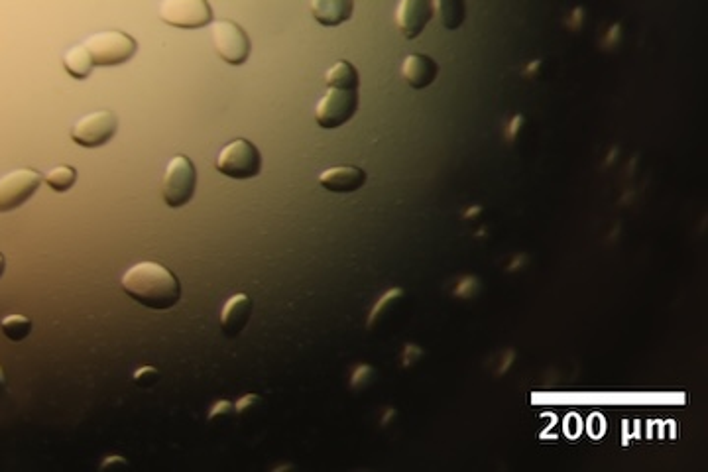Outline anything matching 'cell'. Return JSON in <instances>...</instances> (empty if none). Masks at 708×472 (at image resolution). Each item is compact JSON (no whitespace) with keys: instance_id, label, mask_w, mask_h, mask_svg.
Instances as JSON below:
<instances>
[{"instance_id":"1","label":"cell","mask_w":708,"mask_h":472,"mask_svg":"<svg viewBox=\"0 0 708 472\" xmlns=\"http://www.w3.org/2000/svg\"><path fill=\"white\" fill-rule=\"evenodd\" d=\"M122 292L142 307L168 311L181 299V284L176 274L160 262H138L120 280Z\"/></svg>"},{"instance_id":"2","label":"cell","mask_w":708,"mask_h":472,"mask_svg":"<svg viewBox=\"0 0 708 472\" xmlns=\"http://www.w3.org/2000/svg\"><path fill=\"white\" fill-rule=\"evenodd\" d=\"M83 46L87 48L95 67H118L136 56L138 42L120 30L97 32L85 38Z\"/></svg>"},{"instance_id":"3","label":"cell","mask_w":708,"mask_h":472,"mask_svg":"<svg viewBox=\"0 0 708 472\" xmlns=\"http://www.w3.org/2000/svg\"><path fill=\"white\" fill-rule=\"evenodd\" d=\"M215 168L229 179H252L262 172V154L250 140L236 138L221 150Z\"/></svg>"},{"instance_id":"4","label":"cell","mask_w":708,"mask_h":472,"mask_svg":"<svg viewBox=\"0 0 708 472\" xmlns=\"http://www.w3.org/2000/svg\"><path fill=\"white\" fill-rule=\"evenodd\" d=\"M197 189V170L195 164L183 156H174L162 177V199L170 209L185 207Z\"/></svg>"},{"instance_id":"5","label":"cell","mask_w":708,"mask_h":472,"mask_svg":"<svg viewBox=\"0 0 708 472\" xmlns=\"http://www.w3.org/2000/svg\"><path fill=\"white\" fill-rule=\"evenodd\" d=\"M211 36L215 54L229 65H242L250 58V38L240 24L233 20H213L211 22Z\"/></svg>"},{"instance_id":"6","label":"cell","mask_w":708,"mask_h":472,"mask_svg":"<svg viewBox=\"0 0 708 472\" xmlns=\"http://www.w3.org/2000/svg\"><path fill=\"white\" fill-rule=\"evenodd\" d=\"M160 20L179 30H201L213 22L209 0H162Z\"/></svg>"},{"instance_id":"7","label":"cell","mask_w":708,"mask_h":472,"mask_svg":"<svg viewBox=\"0 0 708 472\" xmlns=\"http://www.w3.org/2000/svg\"><path fill=\"white\" fill-rule=\"evenodd\" d=\"M44 177L32 168H18L0 177V213H12L26 205L40 189Z\"/></svg>"},{"instance_id":"8","label":"cell","mask_w":708,"mask_h":472,"mask_svg":"<svg viewBox=\"0 0 708 472\" xmlns=\"http://www.w3.org/2000/svg\"><path fill=\"white\" fill-rule=\"evenodd\" d=\"M118 132V118L111 111H95L79 118L71 126V140L81 148H101L109 144Z\"/></svg>"},{"instance_id":"9","label":"cell","mask_w":708,"mask_h":472,"mask_svg":"<svg viewBox=\"0 0 708 472\" xmlns=\"http://www.w3.org/2000/svg\"><path fill=\"white\" fill-rule=\"evenodd\" d=\"M360 105L358 91L329 89L315 107V122L325 130H335L353 120Z\"/></svg>"},{"instance_id":"10","label":"cell","mask_w":708,"mask_h":472,"mask_svg":"<svg viewBox=\"0 0 708 472\" xmlns=\"http://www.w3.org/2000/svg\"><path fill=\"white\" fill-rule=\"evenodd\" d=\"M433 16V0H400L396 8V24L406 40L419 38Z\"/></svg>"},{"instance_id":"11","label":"cell","mask_w":708,"mask_h":472,"mask_svg":"<svg viewBox=\"0 0 708 472\" xmlns=\"http://www.w3.org/2000/svg\"><path fill=\"white\" fill-rule=\"evenodd\" d=\"M252 309H254V303H252L250 295L236 294L229 297L223 311H221L223 333L231 339L238 337L246 329V325L252 317Z\"/></svg>"},{"instance_id":"12","label":"cell","mask_w":708,"mask_h":472,"mask_svg":"<svg viewBox=\"0 0 708 472\" xmlns=\"http://www.w3.org/2000/svg\"><path fill=\"white\" fill-rule=\"evenodd\" d=\"M319 183L331 193H354L364 187L366 172L356 166H337L325 170L319 176Z\"/></svg>"},{"instance_id":"13","label":"cell","mask_w":708,"mask_h":472,"mask_svg":"<svg viewBox=\"0 0 708 472\" xmlns=\"http://www.w3.org/2000/svg\"><path fill=\"white\" fill-rule=\"evenodd\" d=\"M313 18L327 28H337L351 20L354 0H309Z\"/></svg>"},{"instance_id":"14","label":"cell","mask_w":708,"mask_h":472,"mask_svg":"<svg viewBox=\"0 0 708 472\" xmlns=\"http://www.w3.org/2000/svg\"><path fill=\"white\" fill-rule=\"evenodd\" d=\"M402 75L412 89H425L437 79L439 65L425 54H412L404 59Z\"/></svg>"},{"instance_id":"15","label":"cell","mask_w":708,"mask_h":472,"mask_svg":"<svg viewBox=\"0 0 708 472\" xmlns=\"http://www.w3.org/2000/svg\"><path fill=\"white\" fill-rule=\"evenodd\" d=\"M327 89H343V91H358L360 87V73L351 61L339 59L331 69L325 73Z\"/></svg>"},{"instance_id":"16","label":"cell","mask_w":708,"mask_h":472,"mask_svg":"<svg viewBox=\"0 0 708 472\" xmlns=\"http://www.w3.org/2000/svg\"><path fill=\"white\" fill-rule=\"evenodd\" d=\"M63 69L67 71L69 77L77 79V81H83L87 79L95 65H93V59L89 56L87 48L83 44H77V46H71L65 56H63Z\"/></svg>"},{"instance_id":"17","label":"cell","mask_w":708,"mask_h":472,"mask_svg":"<svg viewBox=\"0 0 708 472\" xmlns=\"http://www.w3.org/2000/svg\"><path fill=\"white\" fill-rule=\"evenodd\" d=\"M435 14L445 30H459L467 18L465 0H433Z\"/></svg>"},{"instance_id":"18","label":"cell","mask_w":708,"mask_h":472,"mask_svg":"<svg viewBox=\"0 0 708 472\" xmlns=\"http://www.w3.org/2000/svg\"><path fill=\"white\" fill-rule=\"evenodd\" d=\"M32 327H34L32 319H28L26 315H8L0 321L2 335L12 343H20V341L28 339L32 333Z\"/></svg>"},{"instance_id":"19","label":"cell","mask_w":708,"mask_h":472,"mask_svg":"<svg viewBox=\"0 0 708 472\" xmlns=\"http://www.w3.org/2000/svg\"><path fill=\"white\" fill-rule=\"evenodd\" d=\"M44 181L56 193H67L77 181V170L73 166H56L46 174Z\"/></svg>"},{"instance_id":"20","label":"cell","mask_w":708,"mask_h":472,"mask_svg":"<svg viewBox=\"0 0 708 472\" xmlns=\"http://www.w3.org/2000/svg\"><path fill=\"white\" fill-rule=\"evenodd\" d=\"M132 378H134V384H136V386L150 388V386H154V384L158 382L160 374H158V370L152 368V366H142V368H138V370L134 372Z\"/></svg>"},{"instance_id":"21","label":"cell","mask_w":708,"mask_h":472,"mask_svg":"<svg viewBox=\"0 0 708 472\" xmlns=\"http://www.w3.org/2000/svg\"><path fill=\"white\" fill-rule=\"evenodd\" d=\"M4 272H6V258H4V254L0 252V280H2Z\"/></svg>"},{"instance_id":"22","label":"cell","mask_w":708,"mask_h":472,"mask_svg":"<svg viewBox=\"0 0 708 472\" xmlns=\"http://www.w3.org/2000/svg\"><path fill=\"white\" fill-rule=\"evenodd\" d=\"M4 386H6V378H4V370L0 368V394L4 392Z\"/></svg>"}]
</instances>
